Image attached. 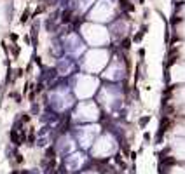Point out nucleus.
<instances>
[{"label": "nucleus", "mask_w": 185, "mask_h": 174, "mask_svg": "<svg viewBox=\"0 0 185 174\" xmlns=\"http://www.w3.org/2000/svg\"><path fill=\"white\" fill-rule=\"evenodd\" d=\"M171 80L176 84L185 82V66H180V64L173 66V70H171Z\"/></svg>", "instance_id": "obj_14"}, {"label": "nucleus", "mask_w": 185, "mask_h": 174, "mask_svg": "<svg viewBox=\"0 0 185 174\" xmlns=\"http://www.w3.org/2000/svg\"><path fill=\"white\" fill-rule=\"evenodd\" d=\"M72 70H73L72 59H68V58L60 59V63H58V72H60V75H68V73H72Z\"/></svg>", "instance_id": "obj_13"}, {"label": "nucleus", "mask_w": 185, "mask_h": 174, "mask_svg": "<svg viewBox=\"0 0 185 174\" xmlns=\"http://www.w3.org/2000/svg\"><path fill=\"white\" fill-rule=\"evenodd\" d=\"M82 174H100V173H96V171H84Z\"/></svg>", "instance_id": "obj_18"}, {"label": "nucleus", "mask_w": 185, "mask_h": 174, "mask_svg": "<svg viewBox=\"0 0 185 174\" xmlns=\"http://www.w3.org/2000/svg\"><path fill=\"white\" fill-rule=\"evenodd\" d=\"M65 49L70 52V54H81L82 52V44L79 40V37H75V35H70L66 40H65Z\"/></svg>", "instance_id": "obj_10"}, {"label": "nucleus", "mask_w": 185, "mask_h": 174, "mask_svg": "<svg viewBox=\"0 0 185 174\" xmlns=\"http://www.w3.org/2000/svg\"><path fill=\"white\" fill-rule=\"evenodd\" d=\"M75 146H77V144H75V141L72 139V136H65V138L60 139V146H58V148H60L61 153L66 155V153H73V152H75Z\"/></svg>", "instance_id": "obj_12"}, {"label": "nucleus", "mask_w": 185, "mask_h": 174, "mask_svg": "<svg viewBox=\"0 0 185 174\" xmlns=\"http://www.w3.org/2000/svg\"><path fill=\"white\" fill-rule=\"evenodd\" d=\"M175 99H176V103H182V104H185V85H184V87H178V89H176Z\"/></svg>", "instance_id": "obj_15"}, {"label": "nucleus", "mask_w": 185, "mask_h": 174, "mask_svg": "<svg viewBox=\"0 0 185 174\" xmlns=\"http://www.w3.org/2000/svg\"><path fill=\"white\" fill-rule=\"evenodd\" d=\"M100 101L107 106V108H112V106H121L122 101V96H121V89L117 85H105L100 92Z\"/></svg>", "instance_id": "obj_7"}, {"label": "nucleus", "mask_w": 185, "mask_h": 174, "mask_svg": "<svg viewBox=\"0 0 185 174\" xmlns=\"http://www.w3.org/2000/svg\"><path fill=\"white\" fill-rule=\"evenodd\" d=\"M117 150V141L113 139L112 134H103L100 136L91 146V153L96 158H105L108 155H112Z\"/></svg>", "instance_id": "obj_3"}, {"label": "nucleus", "mask_w": 185, "mask_h": 174, "mask_svg": "<svg viewBox=\"0 0 185 174\" xmlns=\"http://www.w3.org/2000/svg\"><path fill=\"white\" fill-rule=\"evenodd\" d=\"M100 134V125L98 124H86V125H79L75 127V136H77V141L82 146L84 150L91 148L94 143V138Z\"/></svg>", "instance_id": "obj_5"}, {"label": "nucleus", "mask_w": 185, "mask_h": 174, "mask_svg": "<svg viewBox=\"0 0 185 174\" xmlns=\"http://www.w3.org/2000/svg\"><path fill=\"white\" fill-rule=\"evenodd\" d=\"M184 113H185V110H184Z\"/></svg>", "instance_id": "obj_19"}, {"label": "nucleus", "mask_w": 185, "mask_h": 174, "mask_svg": "<svg viewBox=\"0 0 185 174\" xmlns=\"http://www.w3.org/2000/svg\"><path fill=\"white\" fill-rule=\"evenodd\" d=\"M115 59H117V58H115ZM101 75H103V78H107V80L119 82L121 78H124V75H126V68L121 64V59H117V61H113L112 64H108L107 70H105Z\"/></svg>", "instance_id": "obj_8"}, {"label": "nucleus", "mask_w": 185, "mask_h": 174, "mask_svg": "<svg viewBox=\"0 0 185 174\" xmlns=\"http://www.w3.org/2000/svg\"><path fill=\"white\" fill-rule=\"evenodd\" d=\"M169 174H185V169L184 167H171Z\"/></svg>", "instance_id": "obj_16"}, {"label": "nucleus", "mask_w": 185, "mask_h": 174, "mask_svg": "<svg viewBox=\"0 0 185 174\" xmlns=\"http://www.w3.org/2000/svg\"><path fill=\"white\" fill-rule=\"evenodd\" d=\"M49 104L56 112H65V110H68L73 104V96L70 94L68 89L58 87V89L49 92Z\"/></svg>", "instance_id": "obj_4"}, {"label": "nucleus", "mask_w": 185, "mask_h": 174, "mask_svg": "<svg viewBox=\"0 0 185 174\" xmlns=\"http://www.w3.org/2000/svg\"><path fill=\"white\" fill-rule=\"evenodd\" d=\"M86 162V155L84 153H79V152H73L66 157V160H65V165H66V169L73 173V171H79L81 167L84 165Z\"/></svg>", "instance_id": "obj_9"}, {"label": "nucleus", "mask_w": 185, "mask_h": 174, "mask_svg": "<svg viewBox=\"0 0 185 174\" xmlns=\"http://www.w3.org/2000/svg\"><path fill=\"white\" fill-rule=\"evenodd\" d=\"M176 133L180 134V136H185V122L182 124V125H180V127H178V131H176Z\"/></svg>", "instance_id": "obj_17"}, {"label": "nucleus", "mask_w": 185, "mask_h": 174, "mask_svg": "<svg viewBox=\"0 0 185 174\" xmlns=\"http://www.w3.org/2000/svg\"><path fill=\"white\" fill-rule=\"evenodd\" d=\"M98 78L96 77H92L91 73L89 75H86V73H81V75H77L75 77V96L79 98V99H87V98H91L92 94L96 92L98 89Z\"/></svg>", "instance_id": "obj_1"}, {"label": "nucleus", "mask_w": 185, "mask_h": 174, "mask_svg": "<svg viewBox=\"0 0 185 174\" xmlns=\"http://www.w3.org/2000/svg\"><path fill=\"white\" fill-rule=\"evenodd\" d=\"M171 148H173V153L176 158L185 160V138H175L171 141Z\"/></svg>", "instance_id": "obj_11"}, {"label": "nucleus", "mask_w": 185, "mask_h": 174, "mask_svg": "<svg viewBox=\"0 0 185 174\" xmlns=\"http://www.w3.org/2000/svg\"><path fill=\"white\" fill-rule=\"evenodd\" d=\"M107 63H108V54L94 51L86 56L82 66H84V70H87L92 75V73H96V72H101L103 68L107 66Z\"/></svg>", "instance_id": "obj_6"}, {"label": "nucleus", "mask_w": 185, "mask_h": 174, "mask_svg": "<svg viewBox=\"0 0 185 174\" xmlns=\"http://www.w3.org/2000/svg\"><path fill=\"white\" fill-rule=\"evenodd\" d=\"M100 118V108L94 101H81L75 108L73 113V120L77 122H86V124H92Z\"/></svg>", "instance_id": "obj_2"}]
</instances>
